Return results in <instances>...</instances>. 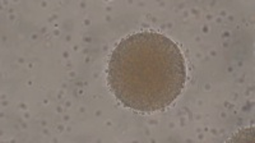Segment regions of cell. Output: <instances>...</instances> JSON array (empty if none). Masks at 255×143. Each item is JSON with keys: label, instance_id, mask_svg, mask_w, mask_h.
Listing matches in <instances>:
<instances>
[{"label": "cell", "instance_id": "6da1fadb", "mask_svg": "<svg viewBox=\"0 0 255 143\" xmlns=\"http://www.w3.org/2000/svg\"><path fill=\"white\" fill-rule=\"evenodd\" d=\"M109 65L140 70H109V83L125 106L143 113L172 104L185 86L183 54L170 38L158 33L140 32L123 40Z\"/></svg>", "mask_w": 255, "mask_h": 143}]
</instances>
